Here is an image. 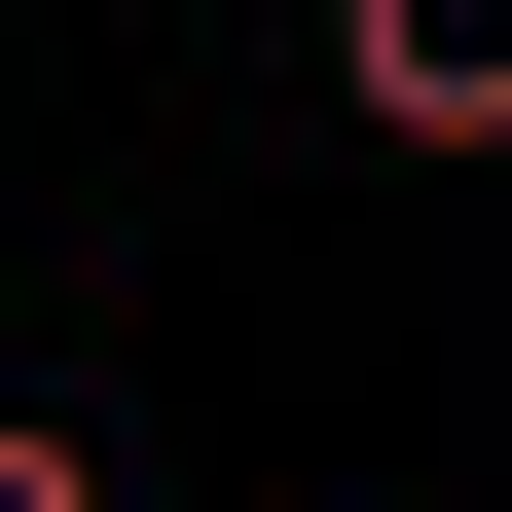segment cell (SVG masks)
Instances as JSON below:
<instances>
[{"instance_id": "obj_1", "label": "cell", "mask_w": 512, "mask_h": 512, "mask_svg": "<svg viewBox=\"0 0 512 512\" xmlns=\"http://www.w3.org/2000/svg\"><path fill=\"white\" fill-rule=\"evenodd\" d=\"M330 74H366V147H512V0H330Z\"/></svg>"}, {"instance_id": "obj_2", "label": "cell", "mask_w": 512, "mask_h": 512, "mask_svg": "<svg viewBox=\"0 0 512 512\" xmlns=\"http://www.w3.org/2000/svg\"><path fill=\"white\" fill-rule=\"evenodd\" d=\"M0 512H110V476H74V439H0Z\"/></svg>"}]
</instances>
